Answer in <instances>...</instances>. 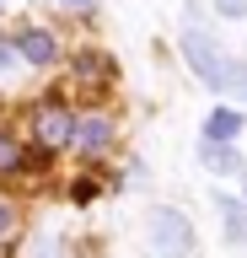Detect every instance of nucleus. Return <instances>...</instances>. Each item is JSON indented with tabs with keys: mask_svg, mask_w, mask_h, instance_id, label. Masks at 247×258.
<instances>
[{
	"mask_svg": "<svg viewBox=\"0 0 247 258\" xmlns=\"http://www.w3.org/2000/svg\"><path fill=\"white\" fill-rule=\"evenodd\" d=\"M150 247H156V258H188L194 253V226H188V215L156 210V215H150Z\"/></svg>",
	"mask_w": 247,
	"mask_h": 258,
	"instance_id": "f257e3e1",
	"label": "nucleus"
},
{
	"mask_svg": "<svg viewBox=\"0 0 247 258\" xmlns=\"http://www.w3.org/2000/svg\"><path fill=\"white\" fill-rule=\"evenodd\" d=\"M183 54H188V64L199 70V81H210V86H226L231 59L215 48V38H204L199 27H188V32H183Z\"/></svg>",
	"mask_w": 247,
	"mask_h": 258,
	"instance_id": "f03ea898",
	"label": "nucleus"
},
{
	"mask_svg": "<svg viewBox=\"0 0 247 258\" xmlns=\"http://www.w3.org/2000/svg\"><path fill=\"white\" fill-rule=\"evenodd\" d=\"M33 135H38V145H70V135H75V118H70L59 102H49V108H38V118H33Z\"/></svg>",
	"mask_w": 247,
	"mask_h": 258,
	"instance_id": "7ed1b4c3",
	"label": "nucleus"
},
{
	"mask_svg": "<svg viewBox=\"0 0 247 258\" xmlns=\"http://www.w3.org/2000/svg\"><path fill=\"white\" fill-rule=\"evenodd\" d=\"M236 135H242V113L236 108H215L210 118H204V140L210 145H231Z\"/></svg>",
	"mask_w": 247,
	"mask_h": 258,
	"instance_id": "20e7f679",
	"label": "nucleus"
},
{
	"mask_svg": "<svg viewBox=\"0 0 247 258\" xmlns=\"http://www.w3.org/2000/svg\"><path fill=\"white\" fill-rule=\"evenodd\" d=\"M70 140L81 145V151H92V156H97V151H108V145H113V124H108V118H81Z\"/></svg>",
	"mask_w": 247,
	"mask_h": 258,
	"instance_id": "39448f33",
	"label": "nucleus"
},
{
	"mask_svg": "<svg viewBox=\"0 0 247 258\" xmlns=\"http://www.w3.org/2000/svg\"><path fill=\"white\" fill-rule=\"evenodd\" d=\"M17 48H22V59H33V64H49L54 54H59L54 32H43V27H27V32L17 38Z\"/></svg>",
	"mask_w": 247,
	"mask_h": 258,
	"instance_id": "423d86ee",
	"label": "nucleus"
},
{
	"mask_svg": "<svg viewBox=\"0 0 247 258\" xmlns=\"http://www.w3.org/2000/svg\"><path fill=\"white\" fill-rule=\"evenodd\" d=\"M204 161H210V172H242V156H236L231 145H210L204 140Z\"/></svg>",
	"mask_w": 247,
	"mask_h": 258,
	"instance_id": "0eeeda50",
	"label": "nucleus"
},
{
	"mask_svg": "<svg viewBox=\"0 0 247 258\" xmlns=\"http://www.w3.org/2000/svg\"><path fill=\"white\" fill-rule=\"evenodd\" d=\"M215 210L226 215V237H231V242H242V231H247V226H242V215H247V210L236 205V199H226V194L215 199Z\"/></svg>",
	"mask_w": 247,
	"mask_h": 258,
	"instance_id": "6e6552de",
	"label": "nucleus"
},
{
	"mask_svg": "<svg viewBox=\"0 0 247 258\" xmlns=\"http://www.w3.org/2000/svg\"><path fill=\"white\" fill-rule=\"evenodd\" d=\"M0 172H22V145L11 135H0Z\"/></svg>",
	"mask_w": 247,
	"mask_h": 258,
	"instance_id": "1a4fd4ad",
	"label": "nucleus"
},
{
	"mask_svg": "<svg viewBox=\"0 0 247 258\" xmlns=\"http://www.w3.org/2000/svg\"><path fill=\"white\" fill-rule=\"evenodd\" d=\"M226 86H242V97H247V64H242V59H231V70H226Z\"/></svg>",
	"mask_w": 247,
	"mask_h": 258,
	"instance_id": "9d476101",
	"label": "nucleus"
},
{
	"mask_svg": "<svg viewBox=\"0 0 247 258\" xmlns=\"http://www.w3.org/2000/svg\"><path fill=\"white\" fill-rule=\"evenodd\" d=\"M215 6H220V16H242L247 11V0H215Z\"/></svg>",
	"mask_w": 247,
	"mask_h": 258,
	"instance_id": "9b49d317",
	"label": "nucleus"
},
{
	"mask_svg": "<svg viewBox=\"0 0 247 258\" xmlns=\"http://www.w3.org/2000/svg\"><path fill=\"white\" fill-rule=\"evenodd\" d=\"M70 11H92V6H97V0H65Z\"/></svg>",
	"mask_w": 247,
	"mask_h": 258,
	"instance_id": "f8f14e48",
	"label": "nucleus"
},
{
	"mask_svg": "<svg viewBox=\"0 0 247 258\" xmlns=\"http://www.w3.org/2000/svg\"><path fill=\"white\" fill-rule=\"evenodd\" d=\"M6 231H11V210L0 205V237H6Z\"/></svg>",
	"mask_w": 247,
	"mask_h": 258,
	"instance_id": "ddd939ff",
	"label": "nucleus"
},
{
	"mask_svg": "<svg viewBox=\"0 0 247 258\" xmlns=\"http://www.w3.org/2000/svg\"><path fill=\"white\" fill-rule=\"evenodd\" d=\"M6 64H11V48H6V43H0V70H6Z\"/></svg>",
	"mask_w": 247,
	"mask_h": 258,
	"instance_id": "4468645a",
	"label": "nucleus"
},
{
	"mask_svg": "<svg viewBox=\"0 0 247 258\" xmlns=\"http://www.w3.org/2000/svg\"><path fill=\"white\" fill-rule=\"evenodd\" d=\"M242 210H247V199H242Z\"/></svg>",
	"mask_w": 247,
	"mask_h": 258,
	"instance_id": "2eb2a0df",
	"label": "nucleus"
},
{
	"mask_svg": "<svg viewBox=\"0 0 247 258\" xmlns=\"http://www.w3.org/2000/svg\"><path fill=\"white\" fill-rule=\"evenodd\" d=\"M0 6H6V0H0Z\"/></svg>",
	"mask_w": 247,
	"mask_h": 258,
	"instance_id": "dca6fc26",
	"label": "nucleus"
}]
</instances>
